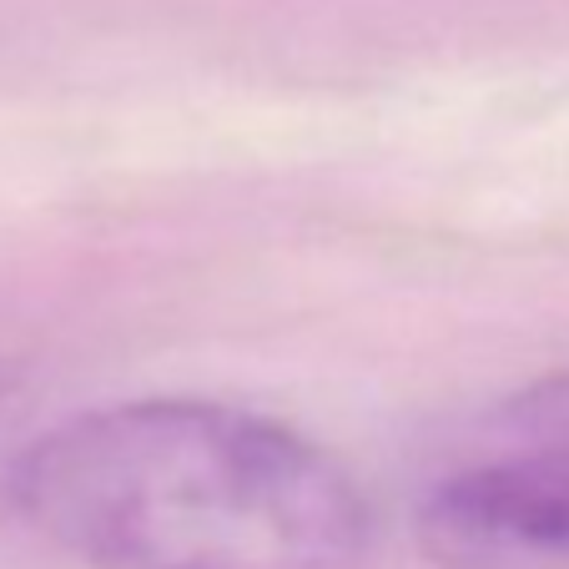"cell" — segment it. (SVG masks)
<instances>
[{
  "label": "cell",
  "mask_w": 569,
  "mask_h": 569,
  "mask_svg": "<svg viewBox=\"0 0 569 569\" xmlns=\"http://www.w3.org/2000/svg\"><path fill=\"white\" fill-rule=\"evenodd\" d=\"M419 529L453 569H569V368L483 413L429 479Z\"/></svg>",
  "instance_id": "2"
},
{
  "label": "cell",
  "mask_w": 569,
  "mask_h": 569,
  "mask_svg": "<svg viewBox=\"0 0 569 569\" xmlns=\"http://www.w3.org/2000/svg\"><path fill=\"white\" fill-rule=\"evenodd\" d=\"M11 505L97 569H353L368 505L312 439L212 398H127L11 459Z\"/></svg>",
  "instance_id": "1"
}]
</instances>
